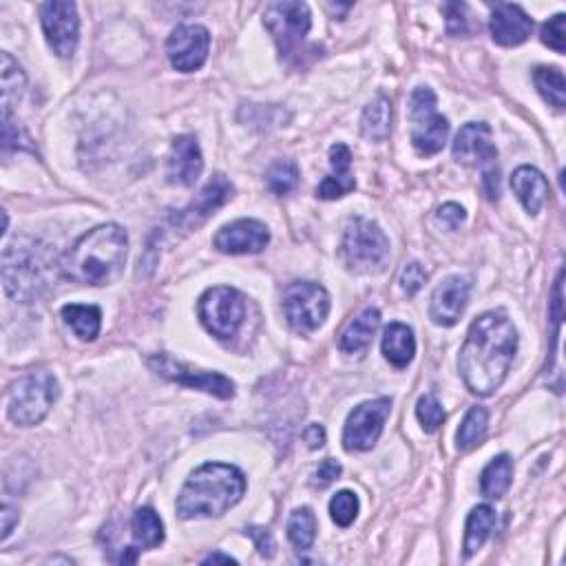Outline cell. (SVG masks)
<instances>
[{
	"instance_id": "obj_28",
	"label": "cell",
	"mask_w": 566,
	"mask_h": 566,
	"mask_svg": "<svg viewBox=\"0 0 566 566\" xmlns=\"http://www.w3.org/2000/svg\"><path fill=\"white\" fill-rule=\"evenodd\" d=\"M513 478V460L507 454L496 456L480 476V491L489 500H500L507 494Z\"/></svg>"
},
{
	"instance_id": "obj_24",
	"label": "cell",
	"mask_w": 566,
	"mask_h": 566,
	"mask_svg": "<svg viewBox=\"0 0 566 566\" xmlns=\"http://www.w3.org/2000/svg\"><path fill=\"white\" fill-rule=\"evenodd\" d=\"M381 350L387 361H390L394 368L403 370L414 361L416 354V339L414 332L410 326L405 323H390L385 328L383 341H381Z\"/></svg>"
},
{
	"instance_id": "obj_45",
	"label": "cell",
	"mask_w": 566,
	"mask_h": 566,
	"mask_svg": "<svg viewBox=\"0 0 566 566\" xmlns=\"http://www.w3.org/2000/svg\"><path fill=\"white\" fill-rule=\"evenodd\" d=\"M215 562H226V564H230V562H237V560L230 558V555H224V553H211V555H208V558L204 560V564H215Z\"/></svg>"
},
{
	"instance_id": "obj_3",
	"label": "cell",
	"mask_w": 566,
	"mask_h": 566,
	"mask_svg": "<svg viewBox=\"0 0 566 566\" xmlns=\"http://www.w3.org/2000/svg\"><path fill=\"white\" fill-rule=\"evenodd\" d=\"M246 494V478L233 465L206 463L195 469L177 498V516L182 520L219 518L233 509Z\"/></svg>"
},
{
	"instance_id": "obj_9",
	"label": "cell",
	"mask_w": 566,
	"mask_h": 566,
	"mask_svg": "<svg viewBox=\"0 0 566 566\" xmlns=\"http://www.w3.org/2000/svg\"><path fill=\"white\" fill-rule=\"evenodd\" d=\"M436 96L429 87H416L410 96L412 144L418 153L436 155L445 149L449 120L436 111Z\"/></svg>"
},
{
	"instance_id": "obj_6",
	"label": "cell",
	"mask_w": 566,
	"mask_h": 566,
	"mask_svg": "<svg viewBox=\"0 0 566 566\" xmlns=\"http://www.w3.org/2000/svg\"><path fill=\"white\" fill-rule=\"evenodd\" d=\"M58 379L47 370L29 372L12 385L7 396L9 421L20 427H34L45 421L51 407L58 401Z\"/></svg>"
},
{
	"instance_id": "obj_2",
	"label": "cell",
	"mask_w": 566,
	"mask_h": 566,
	"mask_svg": "<svg viewBox=\"0 0 566 566\" xmlns=\"http://www.w3.org/2000/svg\"><path fill=\"white\" fill-rule=\"evenodd\" d=\"M129 235L118 224H102L89 230L60 257L62 275L87 286H107L127 261Z\"/></svg>"
},
{
	"instance_id": "obj_17",
	"label": "cell",
	"mask_w": 566,
	"mask_h": 566,
	"mask_svg": "<svg viewBox=\"0 0 566 566\" xmlns=\"http://www.w3.org/2000/svg\"><path fill=\"white\" fill-rule=\"evenodd\" d=\"M268 228L257 219H237L219 228L213 244L224 255H257L268 246Z\"/></svg>"
},
{
	"instance_id": "obj_35",
	"label": "cell",
	"mask_w": 566,
	"mask_h": 566,
	"mask_svg": "<svg viewBox=\"0 0 566 566\" xmlns=\"http://www.w3.org/2000/svg\"><path fill=\"white\" fill-rule=\"evenodd\" d=\"M416 416H418V423L423 425V429H425L427 434L438 432V427L445 423L443 405H440L438 398L432 396V394H425V396L418 398Z\"/></svg>"
},
{
	"instance_id": "obj_19",
	"label": "cell",
	"mask_w": 566,
	"mask_h": 566,
	"mask_svg": "<svg viewBox=\"0 0 566 566\" xmlns=\"http://www.w3.org/2000/svg\"><path fill=\"white\" fill-rule=\"evenodd\" d=\"M491 36L502 47H518L527 43V38L533 31V20L522 12V7L498 3L491 7V20H489Z\"/></svg>"
},
{
	"instance_id": "obj_42",
	"label": "cell",
	"mask_w": 566,
	"mask_h": 566,
	"mask_svg": "<svg viewBox=\"0 0 566 566\" xmlns=\"http://www.w3.org/2000/svg\"><path fill=\"white\" fill-rule=\"evenodd\" d=\"M339 476H341V465L337 463V460L328 458V460H323L317 471H314V485H317V487H328Z\"/></svg>"
},
{
	"instance_id": "obj_46",
	"label": "cell",
	"mask_w": 566,
	"mask_h": 566,
	"mask_svg": "<svg viewBox=\"0 0 566 566\" xmlns=\"http://www.w3.org/2000/svg\"><path fill=\"white\" fill-rule=\"evenodd\" d=\"M120 562H138V549L135 547H129V549H124V553L120 555Z\"/></svg>"
},
{
	"instance_id": "obj_39",
	"label": "cell",
	"mask_w": 566,
	"mask_h": 566,
	"mask_svg": "<svg viewBox=\"0 0 566 566\" xmlns=\"http://www.w3.org/2000/svg\"><path fill=\"white\" fill-rule=\"evenodd\" d=\"M447 14V34L449 36H467V5L465 3H447L445 7Z\"/></svg>"
},
{
	"instance_id": "obj_43",
	"label": "cell",
	"mask_w": 566,
	"mask_h": 566,
	"mask_svg": "<svg viewBox=\"0 0 566 566\" xmlns=\"http://www.w3.org/2000/svg\"><path fill=\"white\" fill-rule=\"evenodd\" d=\"M303 440H306L310 449H319L326 445V429L321 425H308L306 432H303Z\"/></svg>"
},
{
	"instance_id": "obj_30",
	"label": "cell",
	"mask_w": 566,
	"mask_h": 566,
	"mask_svg": "<svg viewBox=\"0 0 566 566\" xmlns=\"http://www.w3.org/2000/svg\"><path fill=\"white\" fill-rule=\"evenodd\" d=\"M487 425H489V412L485 410V407H480V405L471 407L467 416L463 418V423H460V429L456 434L458 449L467 452V449H474L476 445H480L487 436Z\"/></svg>"
},
{
	"instance_id": "obj_40",
	"label": "cell",
	"mask_w": 566,
	"mask_h": 566,
	"mask_svg": "<svg viewBox=\"0 0 566 566\" xmlns=\"http://www.w3.org/2000/svg\"><path fill=\"white\" fill-rule=\"evenodd\" d=\"M438 222L447 226L449 230H456L460 228V224L465 222V208L463 206H458V204H445V206H440L438 208Z\"/></svg>"
},
{
	"instance_id": "obj_29",
	"label": "cell",
	"mask_w": 566,
	"mask_h": 566,
	"mask_svg": "<svg viewBox=\"0 0 566 566\" xmlns=\"http://www.w3.org/2000/svg\"><path fill=\"white\" fill-rule=\"evenodd\" d=\"M133 538L142 549H155L164 542V524L151 507H142L133 513Z\"/></svg>"
},
{
	"instance_id": "obj_4",
	"label": "cell",
	"mask_w": 566,
	"mask_h": 566,
	"mask_svg": "<svg viewBox=\"0 0 566 566\" xmlns=\"http://www.w3.org/2000/svg\"><path fill=\"white\" fill-rule=\"evenodd\" d=\"M51 261L47 246L31 237H20L3 253L5 292L16 301L29 303L38 299L49 286Z\"/></svg>"
},
{
	"instance_id": "obj_26",
	"label": "cell",
	"mask_w": 566,
	"mask_h": 566,
	"mask_svg": "<svg viewBox=\"0 0 566 566\" xmlns=\"http://www.w3.org/2000/svg\"><path fill=\"white\" fill-rule=\"evenodd\" d=\"M62 321L80 341H96L102 326V312L98 306H82V303H69L62 308Z\"/></svg>"
},
{
	"instance_id": "obj_36",
	"label": "cell",
	"mask_w": 566,
	"mask_h": 566,
	"mask_svg": "<svg viewBox=\"0 0 566 566\" xmlns=\"http://www.w3.org/2000/svg\"><path fill=\"white\" fill-rule=\"evenodd\" d=\"M330 516L339 527H350L356 516H359V498L348 489L339 491V494L330 500Z\"/></svg>"
},
{
	"instance_id": "obj_11",
	"label": "cell",
	"mask_w": 566,
	"mask_h": 566,
	"mask_svg": "<svg viewBox=\"0 0 566 566\" xmlns=\"http://www.w3.org/2000/svg\"><path fill=\"white\" fill-rule=\"evenodd\" d=\"M392 412V401L387 396L365 401L350 412L343 429V447L348 452H370L379 443L387 416Z\"/></svg>"
},
{
	"instance_id": "obj_37",
	"label": "cell",
	"mask_w": 566,
	"mask_h": 566,
	"mask_svg": "<svg viewBox=\"0 0 566 566\" xmlns=\"http://www.w3.org/2000/svg\"><path fill=\"white\" fill-rule=\"evenodd\" d=\"M564 23H566V16L564 14H558V16H553L549 18L547 23L542 25V43L547 45L549 49H553L555 54H564V40H566V29H564Z\"/></svg>"
},
{
	"instance_id": "obj_7",
	"label": "cell",
	"mask_w": 566,
	"mask_h": 566,
	"mask_svg": "<svg viewBox=\"0 0 566 566\" xmlns=\"http://www.w3.org/2000/svg\"><path fill=\"white\" fill-rule=\"evenodd\" d=\"M264 25L275 38V43L283 58H292L301 54V47L310 34L312 16L310 7L299 0H279L270 3L264 12Z\"/></svg>"
},
{
	"instance_id": "obj_41",
	"label": "cell",
	"mask_w": 566,
	"mask_h": 566,
	"mask_svg": "<svg viewBox=\"0 0 566 566\" xmlns=\"http://www.w3.org/2000/svg\"><path fill=\"white\" fill-rule=\"evenodd\" d=\"M246 536H250V538L255 540L257 549H259L261 555H264V558H272V555L277 553V544H275V540H272L268 529L250 527V529H246Z\"/></svg>"
},
{
	"instance_id": "obj_33",
	"label": "cell",
	"mask_w": 566,
	"mask_h": 566,
	"mask_svg": "<svg viewBox=\"0 0 566 566\" xmlns=\"http://www.w3.org/2000/svg\"><path fill=\"white\" fill-rule=\"evenodd\" d=\"M266 184L270 191L279 197L292 193L299 184L297 164L290 160H277L266 173Z\"/></svg>"
},
{
	"instance_id": "obj_22",
	"label": "cell",
	"mask_w": 566,
	"mask_h": 566,
	"mask_svg": "<svg viewBox=\"0 0 566 566\" xmlns=\"http://www.w3.org/2000/svg\"><path fill=\"white\" fill-rule=\"evenodd\" d=\"M511 188L529 215H538L542 206L547 204L549 182L547 177L538 169H533V166H520V169L511 175Z\"/></svg>"
},
{
	"instance_id": "obj_34",
	"label": "cell",
	"mask_w": 566,
	"mask_h": 566,
	"mask_svg": "<svg viewBox=\"0 0 566 566\" xmlns=\"http://www.w3.org/2000/svg\"><path fill=\"white\" fill-rule=\"evenodd\" d=\"M0 76H3V107L12 109V102L20 100L25 91V73L20 69L18 62L7 54H3V71H0Z\"/></svg>"
},
{
	"instance_id": "obj_10",
	"label": "cell",
	"mask_w": 566,
	"mask_h": 566,
	"mask_svg": "<svg viewBox=\"0 0 566 566\" xmlns=\"http://www.w3.org/2000/svg\"><path fill=\"white\" fill-rule=\"evenodd\" d=\"M197 312L204 328L211 332L213 337L230 339L235 337L241 323H244L246 303L235 288L217 286L204 292L197 303Z\"/></svg>"
},
{
	"instance_id": "obj_12",
	"label": "cell",
	"mask_w": 566,
	"mask_h": 566,
	"mask_svg": "<svg viewBox=\"0 0 566 566\" xmlns=\"http://www.w3.org/2000/svg\"><path fill=\"white\" fill-rule=\"evenodd\" d=\"M40 23L47 36L49 47L58 58H71L78 49L80 18L78 7L73 3H43L40 5Z\"/></svg>"
},
{
	"instance_id": "obj_32",
	"label": "cell",
	"mask_w": 566,
	"mask_h": 566,
	"mask_svg": "<svg viewBox=\"0 0 566 566\" xmlns=\"http://www.w3.org/2000/svg\"><path fill=\"white\" fill-rule=\"evenodd\" d=\"M314 538H317V518H314L312 509L303 507L292 511L288 520V540L299 551H306L314 544Z\"/></svg>"
},
{
	"instance_id": "obj_18",
	"label": "cell",
	"mask_w": 566,
	"mask_h": 566,
	"mask_svg": "<svg viewBox=\"0 0 566 566\" xmlns=\"http://www.w3.org/2000/svg\"><path fill=\"white\" fill-rule=\"evenodd\" d=\"M230 195H233V184H230L224 175H215L213 180L202 188V193L175 217V224H180L186 230L197 228L199 224H204L217 208H222L230 199Z\"/></svg>"
},
{
	"instance_id": "obj_1",
	"label": "cell",
	"mask_w": 566,
	"mask_h": 566,
	"mask_svg": "<svg viewBox=\"0 0 566 566\" xmlns=\"http://www.w3.org/2000/svg\"><path fill=\"white\" fill-rule=\"evenodd\" d=\"M518 352V332L507 312L491 310L471 323L460 348L458 370L467 390L491 396L505 383Z\"/></svg>"
},
{
	"instance_id": "obj_31",
	"label": "cell",
	"mask_w": 566,
	"mask_h": 566,
	"mask_svg": "<svg viewBox=\"0 0 566 566\" xmlns=\"http://www.w3.org/2000/svg\"><path fill=\"white\" fill-rule=\"evenodd\" d=\"M533 82L540 91V96L547 100L551 107H555L558 111L564 109L566 104V82L560 69L555 67H538L536 73H533Z\"/></svg>"
},
{
	"instance_id": "obj_44",
	"label": "cell",
	"mask_w": 566,
	"mask_h": 566,
	"mask_svg": "<svg viewBox=\"0 0 566 566\" xmlns=\"http://www.w3.org/2000/svg\"><path fill=\"white\" fill-rule=\"evenodd\" d=\"M0 516H3V540H7L9 536H12V531L18 524V511H14L9 505H5Z\"/></svg>"
},
{
	"instance_id": "obj_5",
	"label": "cell",
	"mask_w": 566,
	"mask_h": 566,
	"mask_svg": "<svg viewBox=\"0 0 566 566\" xmlns=\"http://www.w3.org/2000/svg\"><path fill=\"white\" fill-rule=\"evenodd\" d=\"M390 239L379 224L365 217H352L345 226L341 257L348 270L359 275H379L390 264Z\"/></svg>"
},
{
	"instance_id": "obj_20",
	"label": "cell",
	"mask_w": 566,
	"mask_h": 566,
	"mask_svg": "<svg viewBox=\"0 0 566 566\" xmlns=\"http://www.w3.org/2000/svg\"><path fill=\"white\" fill-rule=\"evenodd\" d=\"M169 182L175 186H193L204 171V157L193 135H180L173 140L169 155Z\"/></svg>"
},
{
	"instance_id": "obj_14",
	"label": "cell",
	"mask_w": 566,
	"mask_h": 566,
	"mask_svg": "<svg viewBox=\"0 0 566 566\" xmlns=\"http://www.w3.org/2000/svg\"><path fill=\"white\" fill-rule=\"evenodd\" d=\"M454 160L465 166H480L482 175L498 171V149L489 124L469 122L454 140Z\"/></svg>"
},
{
	"instance_id": "obj_38",
	"label": "cell",
	"mask_w": 566,
	"mask_h": 566,
	"mask_svg": "<svg viewBox=\"0 0 566 566\" xmlns=\"http://www.w3.org/2000/svg\"><path fill=\"white\" fill-rule=\"evenodd\" d=\"M427 281V270L418 264V261H410V264H405V268L401 270V277H398V283H401V288L405 295L414 297L418 290L425 286Z\"/></svg>"
},
{
	"instance_id": "obj_27",
	"label": "cell",
	"mask_w": 566,
	"mask_h": 566,
	"mask_svg": "<svg viewBox=\"0 0 566 566\" xmlns=\"http://www.w3.org/2000/svg\"><path fill=\"white\" fill-rule=\"evenodd\" d=\"M361 131L370 142H385L392 133V102L379 96L363 111Z\"/></svg>"
},
{
	"instance_id": "obj_16",
	"label": "cell",
	"mask_w": 566,
	"mask_h": 566,
	"mask_svg": "<svg viewBox=\"0 0 566 566\" xmlns=\"http://www.w3.org/2000/svg\"><path fill=\"white\" fill-rule=\"evenodd\" d=\"M471 295V279L463 275L447 277L440 286H436L432 303H429V317L436 326L452 328L463 317Z\"/></svg>"
},
{
	"instance_id": "obj_23",
	"label": "cell",
	"mask_w": 566,
	"mask_h": 566,
	"mask_svg": "<svg viewBox=\"0 0 566 566\" xmlns=\"http://www.w3.org/2000/svg\"><path fill=\"white\" fill-rule=\"evenodd\" d=\"M381 326V312L376 308H365L359 317L350 321L339 339V348L345 354H361L372 345L376 330Z\"/></svg>"
},
{
	"instance_id": "obj_8",
	"label": "cell",
	"mask_w": 566,
	"mask_h": 566,
	"mask_svg": "<svg viewBox=\"0 0 566 566\" xmlns=\"http://www.w3.org/2000/svg\"><path fill=\"white\" fill-rule=\"evenodd\" d=\"M283 314L297 334L317 332L330 314L328 290L312 281L290 283L283 292Z\"/></svg>"
},
{
	"instance_id": "obj_25",
	"label": "cell",
	"mask_w": 566,
	"mask_h": 566,
	"mask_svg": "<svg viewBox=\"0 0 566 566\" xmlns=\"http://www.w3.org/2000/svg\"><path fill=\"white\" fill-rule=\"evenodd\" d=\"M494 524H496L494 507L478 505L476 509H471L465 527V544H463L465 558H471V555H476L482 547H485L491 531H494Z\"/></svg>"
},
{
	"instance_id": "obj_21",
	"label": "cell",
	"mask_w": 566,
	"mask_h": 566,
	"mask_svg": "<svg viewBox=\"0 0 566 566\" xmlns=\"http://www.w3.org/2000/svg\"><path fill=\"white\" fill-rule=\"evenodd\" d=\"M330 166L332 173L317 188L321 199H339L352 193L356 188V180L352 175V153L345 144H334L330 149Z\"/></svg>"
},
{
	"instance_id": "obj_13",
	"label": "cell",
	"mask_w": 566,
	"mask_h": 566,
	"mask_svg": "<svg viewBox=\"0 0 566 566\" xmlns=\"http://www.w3.org/2000/svg\"><path fill=\"white\" fill-rule=\"evenodd\" d=\"M149 368L160 374L162 379L166 381H173V383H180L191 387V390H202L206 394H213L217 398H228L235 396V383L226 379L224 374H217V372H204V370H191L186 368L184 363H177L173 361L171 356L166 354H155L149 359Z\"/></svg>"
},
{
	"instance_id": "obj_15",
	"label": "cell",
	"mask_w": 566,
	"mask_h": 566,
	"mask_svg": "<svg viewBox=\"0 0 566 566\" xmlns=\"http://www.w3.org/2000/svg\"><path fill=\"white\" fill-rule=\"evenodd\" d=\"M211 49V34L202 25H180L173 29L166 43L171 65L182 73H193L204 67Z\"/></svg>"
}]
</instances>
